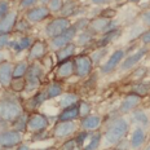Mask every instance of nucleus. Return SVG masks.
<instances>
[{
  "instance_id": "nucleus-1",
  "label": "nucleus",
  "mask_w": 150,
  "mask_h": 150,
  "mask_svg": "<svg viewBox=\"0 0 150 150\" xmlns=\"http://www.w3.org/2000/svg\"><path fill=\"white\" fill-rule=\"evenodd\" d=\"M23 111L22 102L13 92H8V89L3 91V95L0 96V119L12 124Z\"/></svg>"
},
{
  "instance_id": "nucleus-2",
  "label": "nucleus",
  "mask_w": 150,
  "mask_h": 150,
  "mask_svg": "<svg viewBox=\"0 0 150 150\" xmlns=\"http://www.w3.org/2000/svg\"><path fill=\"white\" fill-rule=\"evenodd\" d=\"M128 131H129V122L122 117H117L109 123L106 132L102 135V139L108 145H115L127 136Z\"/></svg>"
},
{
  "instance_id": "nucleus-3",
  "label": "nucleus",
  "mask_w": 150,
  "mask_h": 150,
  "mask_svg": "<svg viewBox=\"0 0 150 150\" xmlns=\"http://www.w3.org/2000/svg\"><path fill=\"white\" fill-rule=\"evenodd\" d=\"M78 35V30L76 27L74 26V25H71L69 29H66L64 31L62 34H60V35H57L56 38H52L51 40H49V44L48 47L52 49V51L57 52L58 49L64 48L65 45L70 44V43H73L75 40V38H76Z\"/></svg>"
},
{
  "instance_id": "nucleus-4",
  "label": "nucleus",
  "mask_w": 150,
  "mask_h": 150,
  "mask_svg": "<svg viewBox=\"0 0 150 150\" xmlns=\"http://www.w3.org/2000/svg\"><path fill=\"white\" fill-rule=\"evenodd\" d=\"M74 60V75L78 78L89 76L93 70V64L89 54H76Z\"/></svg>"
},
{
  "instance_id": "nucleus-5",
  "label": "nucleus",
  "mask_w": 150,
  "mask_h": 150,
  "mask_svg": "<svg viewBox=\"0 0 150 150\" xmlns=\"http://www.w3.org/2000/svg\"><path fill=\"white\" fill-rule=\"evenodd\" d=\"M71 26V22L70 20L66 17H56L53 18L52 21H49L48 23H47L45 29H44V33L47 38H49V39H52V38H56L57 35H60L62 34L66 29Z\"/></svg>"
},
{
  "instance_id": "nucleus-6",
  "label": "nucleus",
  "mask_w": 150,
  "mask_h": 150,
  "mask_svg": "<svg viewBox=\"0 0 150 150\" xmlns=\"http://www.w3.org/2000/svg\"><path fill=\"white\" fill-rule=\"evenodd\" d=\"M22 144V133L13 129H4L0 132V148H17Z\"/></svg>"
},
{
  "instance_id": "nucleus-7",
  "label": "nucleus",
  "mask_w": 150,
  "mask_h": 150,
  "mask_svg": "<svg viewBox=\"0 0 150 150\" xmlns=\"http://www.w3.org/2000/svg\"><path fill=\"white\" fill-rule=\"evenodd\" d=\"M124 57H126V51H124V49H117V51H114L110 56H109V58L106 60V62H104V64L101 65V67H100L101 74L108 75V74L112 73V71L122 64V61L124 60Z\"/></svg>"
},
{
  "instance_id": "nucleus-8",
  "label": "nucleus",
  "mask_w": 150,
  "mask_h": 150,
  "mask_svg": "<svg viewBox=\"0 0 150 150\" xmlns=\"http://www.w3.org/2000/svg\"><path fill=\"white\" fill-rule=\"evenodd\" d=\"M49 16H51V11L48 9L47 5L43 4V5H35V7L30 8L29 11H26L25 18H26L31 25H34V23L43 22L44 20L49 18Z\"/></svg>"
},
{
  "instance_id": "nucleus-9",
  "label": "nucleus",
  "mask_w": 150,
  "mask_h": 150,
  "mask_svg": "<svg viewBox=\"0 0 150 150\" xmlns=\"http://www.w3.org/2000/svg\"><path fill=\"white\" fill-rule=\"evenodd\" d=\"M48 127H49V119L44 114H40V112L36 111L30 114L29 123H27V131H30L33 133H38L48 129Z\"/></svg>"
},
{
  "instance_id": "nucleus-10",
  "label": "nucleus",
  "mask_w": 150,
  "mask_h": 150,
  "mask_svg": "<svg viewBox=\"0 0 150 150\" xmlns=\"http://www.w3.org/2000/svg\"><path fill=\"white\" fill-rule=\"evenodd\" d=\"M47 54H48V44H47V42H44V40H35L34 44L29 49L27 61L29 62L42 61Z\"/></svg>"
},
{
  "instance_id": "nucleus-11",
  "label": "nucleus",
  "mask_w": 150,
  "mask_h": 150,
  "mask_svg": "<svg viewBox=\"0 0 150 150\" xmlns=\"http://www.w3.org/2000/svg\"><path fill=\"white\" fill-rule=\"evenodd\" d=\"M148 52H149V49L146 48V47H141V48H139L136 52H133L132 54L126 56L124 60L122 61V64H120V70L128 71V70H131V69H133L146 54H148Z\"/></svg>"
},
{
  "instance_id": "nucleus-12",
  "label": "nucleus",
  "mask_w": 150,
  "mask_h": 150,
  "mask_svg": "<svg viewBox=\"0 0 150 150\" xmlns=\"http://www.w3.org/2000/svg\"><path fill=\"white\" fill-rule=\"evenodd\" d=\"M76 131V126L75 122H57L52 129V136L54 139H66V137L71 136Z\"/></svg>"
},
{
  "instance_id": "nucleus-13",
  "label": "nucleus",
  "mask_w": 150,
  "mask_h": 150,
  "mask_svg": "<svg viewBox=\"0 0 150 150\" xmlns=\"http://www.w3.org/2000/svg\"><path fill=\"white\" fill-rule=\"evenodd\" d=\"M112 23L114 22H112L110 18H106V17L100 16V17L93 18V20L89 22L88 30H91L93 34H104L109 30L115 29V26Z\"/></svg>"
},
{
  "instance_id": "nucleus-14",
  "label": "nucleus",
  "mask_w": 150,
  "mask_h": 150,
  "mask_svg": "<svg viewBox=\"0 0 150 150\" xmlns=\"http://www.w3.org/2000/svg\"><path fill=\"white\" fill-rule=\"evenodd\" d=\"M13 79V65L9 60L0 62V87L3 89H9Z\"/></svg>"
},
{
  "instance_id": "nucleus-15",
  "label": "nucleus",
  "mask_w": 150,
  "mask_h": 150,
  "mask_svg": "<svg viewBox=\"0 0 150 150\" xmlns=\"http://www.w3.org/2000/svg\"><path fill=\"white\" fill-rule=\"evenodd\" d=\"M45 101H47L45 92L44 91H39V92H36L34 96L29 97L22 104L23 105V110L27 111V112H35Z\"/></svg>"
},
{
  "instance_id": "nucleus-16",
  "label": "nucleus",
  "mask_w": 150,
  "mask_h": 150,
  "mask_svg": "<svg viewBox=\"0 0 150 150\" xmlns=\"http://www.w3.org/2000/svg\"><path fill=\"white\" fill-rule=\"evenodd\" d=\"M140 104H141V97L140 96H137L132 92L128 93L119 105V114L124 115V114H128V112H132Z\"/></svg>"
},
{
  "instance_id": "nucleus-17",
  "label": "nucleus",
  "mask_w": 150,
  "mask_h": 150,
  "mask_svg": "<svg viewBox=\"0 0 150 150\" xmlns=\"http://www.w3.org/2000/svg\"><path fill=\"white\" fill-rule=\"evenodd\" d=\"M34 38L30 35H22L20 38H16V39L11 40L9 43V48L12 49L14 53H21L23 51H27L30 49V47L34 44Z\"/></svg>"
},
{
  "instance_id": "nucleus-18",
  "label": "nucleus",
  "mask_w": 150,
  "mask_h": 150,
  "mask_svg": "<svg viewBox=\"0 0 150 150\" xmlns=\"http://www.w3.org/2000/svg\"><path fill=\"white\" fill-rule=\"evenodd\" d=\"M18 21V12L11 11L7 16L0 18V34H11L14 31L16 23Z\"/></svg>"
},
{
  "instance_id": "nucleus-19",
  "label": "nucleus",
  "mask_w": 150,
  "mask_h": 150,
  "mask_svg": "<svg viewBox=\"0 0 150 150\" xmlns=\"http://www.w3.org/2000/svg\"><path fill=\"white\" fill-rule=\"evenodd\" d=\"M102 123V118L98 114H89L84 118H80V124L79 127L83 131H88V132H93V131L100 129V126Z\"/></svg>"
},
{
  "instance_id": "nucleus-20",
  "label": "nucleus",
  "mask_w": 150,
  "mask_h": 150,
  "mask_svg": "<svg viewBox=\"0 0 150 150\" xmlns=\"http://www.w3.org/2000/svg\"><path fill=\"white\" fill-rule=\"evenodd\" d=\"M74 75V60H67L61 64H57V70H56V78L58 80H66Z\"/></svg>"
},
{
  "instance_id": "nucleus-21",
  "label": "nucleus",
  "mask_w": 150,
  "mask_h": 150,
  "mask_svg": "<svg viewBox=\"0 0 150 150\" xmlns=\"http://www.w3.org/2000/svg\"><path fill=\"white\" fill-rule=\"evenodd\" d=\"M78 119H80V117H79V105L78 104L62 109L61 112L57 117L58 122H75Z\"/></svg>"
},
{
  "instance_id": "nucleus-22",
  "label": "nucleus",
  "mask_w": 150,
  "mask_h": 150,
  "mask_svg": "<svg viewBox=\"0 0 150 150\" xmlns=\"http://www.w3.org/2000/svg\"><path fill=\"white\" fill-rule=\"evenodd\" d=\"M145 140H146L145 129H144L142 127H136L135 129H133L132 135H131V139H129L131 149L139 150L144 144H145Z\"/></svg>"
},
{
  "instance_id": "nucleus-23",
  "label": "nucleus",
  "mask_w": 150,
  "mask_h": 150,
  "mask_svg": "<svg viewBox=\"0 0 150 150\" xmlns=\"http://www.w3.org/2000/svg\"><path fill=\"white\" fill-rule=\"evenodd\" d=\"M75 53H76V44L75 43H70V44L65 45L64 48L58 49L56 52V58H57V64H61L64 61L71 60L73 57H75Z\"/></svg>"
},
{
  "instance_id": "nucleus-24",
  "label": "nucleus",
  "mask_w": 150,
  "mask_h": 150,
  "mask_svg": "<svg viewBox=\"0 0 150 150\" xmlns=\"http://www.w3.org/2000/svg\"><path fill=\"white\" fill-rule=\"evenodd\" d=\"M44 75H45V70H44V67H43V65L39 64V61H36V62H33V64L29 66V70H27L25 79H40V80H43Z\"/></svg>"
},
{
  "instance_id": "nucleus-25",
  "label": "nucleus",
  "mask_w": 150,
  "mask_h": 150,
  "mask_svg": "<svg viewBox=\"0 0 150 150\" xmlns=\"http://www.w3.org/2000/svg\"><path fill=\"white\" fill-rule=\"evenodd\" d=\"M120 29H112V30H109L104 33V35L102 38L97 42V45H96V48H102V47H108V44H110L111 42H114L117 38L120 36Z\"/></svg>"
},
{
  "instance_id": "nucleus-26",
  "label": "nucleus",
  "mask_w": 150,
  "mask_h": 150,
  "mask_svg": "<svg viewBox=\"0 0 150 150\" xmlns=\"http://www.w3.org/2000/svg\"><path fill=\"white\" fill-rule=\"evenodd\" d=\"M79 102V96L76 95V93H73V92H66V93H62L60 96V100H58V106H60V109L65 108H69V106L71 105H75Z\"/></svg>"
},
{
  "instance_id": "nucleus-27",
  "label": "nucleus",
  "mask_w": 150,
  "mask_h": 150,
  "mask_svg": "<svg viewBox=\"0 0 150 150\" xmlns=\"http://www.w3.org/2000/svg\"><path fill=\"white\" fill-rule=\"evenodd\" d=\"M29 118H30V112L23 111L22 114H21L20 117L11 124V127L13 128V129L18 131V132H21V133L26 132L27 131V123H29Z\"/></svg>"
},
{
  "instance_id": "nucleus-28",
  "label": "nucleus",
  "mask_w": 150,
  "mask_h": 150,
  "mask_svg": "<svg viewBox=\"0 0 150 150\" xmlns=\"http://www.w3.org/2000/svg\"><path fill=\"white\" fill-rule=\"evenodd\" d=\"M47 100H53V98H57L64 93V88H62L61 83L58 82H52L47 86V88L44 89Z\"/></svg>"
},
{
  "instance_id": "nucleus-29",
  "label": "nucleus",
  "mask_w": 150,
  "mask_h": 150,
  "mask_svg": "<svg viewBox=\"0 0 150 150\" xmlns=\"http://www.w3.org/2000/svg\"><path fill=\"white\" fill-rule=\"evenodd\" d=\"M89 141L87 144H84L82 150H97L100 148V144H101V140H102V133L100 131H95L93 133H91L89 136Z\"/></svg>"
},
{
  "instance_id": "nucleus-30",
  "label": "nucleus",
  "mask_w": 150,
  "mask_h": 150,
  "mask_svg": "<svg viewBox=\"0 0 150 150\" xmlns=\"http://www.w3.org/2000/svg\"><path fill=\"white\" fill-rule=\"evenodd\" d=\"M95 40V34L92 33L91 30H83L80 33H78L76 38H75V44L80 45V47H84V45H88L89 43H92Z\"/></svg>"
},
{
  "instance_id": "nucleus-31",
  "label": "nucleus",
  "mask_w": 150,
  "mask_h": 150,
  "mask_svg": "<svg viewBox=\"0 0 150 150\" xmlns=\"http://www.w3.org/2000/svg\"><path fill=\"white\" fill-rule=\"evenodd\" d=\"M131 92L135 93V95L140 96V97H145L150 93V82H135L132 84V88H131Z\"/></svg>"
},
{
  "instance_id": "nucleus-32",
  "label": "nucleus",
  "mask_w": 150,
  "mask_h": 150,
  "mask_svg": "<svg viewBox=\"0 0 150 150\" xmlns=\"http://www.w3.org/2000/svg\"><path fill=\"white\" fill-rule=\"evenodd\" d=\"M108 54V47H102V48H96L95 51L89 54L91 60H92L93 66H100L101 61L104 60Z\"/></svg>"
},
{
  "instance_id": "nucleus-33",
  "label": "nucleus",
  "mask_w": 150,
  "mask_h": 150,
  "mask_svg": "<svg viewBox=\"0 0 150 150\" xmlns=\"http://www.w3.org/2000/svg\"><path fill=\"white\" fill-rule=\"evenodd\" d=\"M29 66H30V62L27 60L17 62L13 66V78H25L27 70H29Z\"/></svg>"
},
{
  "instance_id": "nucleus-34",
  "label": "nucleus",
  "mask_w": 150,
  "mask_h": 150,
  "mask_svg": "<svg viewBox=\"0 0 150 150\" xmlns=\"http://www.w3.org/2000/svg\"><path fill=\"white\" fill-rule=\"evenodd\" d=\"M132 119L136 122L137 124H139L140 127H145L149 124V118L148 115H146V112L141 110V109H135V110L132 111Z\"/></svg>"
},
{
  "instance_id": "nucleus-35",
  "label": "nucleus",
  "mask_w": 150,
  "mask_h": 150,
  "mask_svg": "<svg viewBox=\"0 0 150 150\" xmlns=\"http://www.w3.org/2000/svg\"><path fill=\"white\" fill-rule=\"evenodd\" d=\"M25 87H26V79L25 78H13L11 86H9V89L13 93H21L25 92Z\"/></svg>"
},
{
  "instance_id": "nucleus-36",
  "label": "nucleus",
  "mask_w": 150,
  "mask_h": 150,
  "mask_svg": "<svg viewBox=\"0 0 150 150\" xmlns=\"http://www.w3.org/2000/svg\"><path fill=\"white\" fill-rule=\"evenodd\" d=\"M75 12H76V4L74 1H66V3H64V7H62L60 13H61V17L69 18L70 16L76 14Z\"/></svg>"
},
{
  "instance_id": "nucleus-37",
  "label": "nucleus",
  "mask_w": 150,
  "mask_h": 150,
  "mask_svg": "<svg viewBox=\"0 0 150 150\" xmlns=\"http://www.w3.org/2000/svg\"><path fill=\"white\" fill-rule=\"evenodd\" d=\"M31 30V23L29 21L26 20V18H22V20L17 21V23H16V27H14V31L18 34H27L29 31Z\"/></svg>"
},
{
  "instance_id": "nucleus-38",
  "label": "nucleus",
  "mask_w": 150,
  "mask_h": 150,
  "mask_svg": "<svg viewBox=\"0 0 150 150\" xmlns=\"http://www.w3.org/2000/svg\"><path fill=\"white\" fill-rule=\"evenodd\" d=\"M43 80L40 79H26V87H25V93H31L36 91L40 87Z\"/></svg>"
},
{
  "instance_id": "nucleus-39",
  "label": "nucleus",
  "mask_w": 150,
  "mask_h": 150,
  "mask_svg": "<svg viewBox=\"0 0 150 150\" xmlns=\"http://www.w3.org/2000/svg\"><path fill=\"white\" fill-rule=\"evenodd\" d=\"M146 74H148V69L140 66V67H137L132 74H131V78L133 79V82H141L144 78H145Z\"/></svg>"
},
{
  "instance_id": "nucleus-40",
  "label": "nucleus",
  "mask_w": 150,
  "mask_h": 150,
  "mask_svg": "<svg viewBox=\"0 0 150 150\" xmlns=\"http://www.w3.org/2000/svg\"><path fill=\"white\" fill-rule=\"evenodd\" d=\"M78 105H79V117L80 118H84V117H87V115L91 114V110H92V108H91L89 102H87V101H79V102H78Z\"/></svg>"
},
{
  "instance_id": "nucleus-41",
  "label": "nucleus",
  "mask_w": 150,
  "mask_h": 150,
  "mask_svg": "<svg viewBox=\"0 0 150 150\" xmlns=\"http://www.w3.org/2000/svg\"><path fill=\"white\" fill-rule=\"evenodd\" d=\"M47 7L51 11V13L52 12H54V13L61 12L62 7H64V0H51V1L47 4Z\"/></svg>"
},
{
  "instance_id": "nucleus-42",
  "label": "nucleus",
  "mask_w": 150,
  "mask_h": 150,
  "mask_svg": "<svg viewBox=\"0 0 150 150\" xmlns=\"http://www.w3.org/2000/svg\"><path fill=\"white\" fill-rule=\"evenodd\" d=\"M91 136V132H88V131H82V132H79L76 135V137H75V140H76V144L79 148H83V145L86 144V141L89 139Z\"/></svg>"
},
{
  "instance_id": "nucleus-43",
  "label": "nucleus",
  "mask_w": 150,
  "mask_h": 150,
  "mask_svg": "<svg viewBox=\"0 0 150 150\" xmlns=\"http://www.w3.org/2000/svg\"><path fill=\"white\" fill-rule=\"evenodd\" d=\"M79 149L76 144V140L75 139H69V140H65V142H62L60 150H76Z\"/></svg>"
},
{
  "instance_id": "nucleus-44",
  "label": "nucleus",
  "mask_w": 150,
  "mask_h": 150,
  "mask_svg": "<svg viewBox=\"0 0 150 150\" xmlns=\"http://www.w3.org/2000/svg\"><path fill=\"white\" fill-rule=\"evenodd\" d=\"M89 22H91V20H88V18H79V20H78L76 22L74 23V26L76 27L78 33H79V31H83V30L88 29Z\"/></svg>"
},
{
  "instance_id": "nucleus-45",
  "label": "nucleus",
  "mask_w": 150,
  "mask_h": 150,
  "mask_svg": "<svg viewBox=\"0 0 150 150\" xmlns=\"http://www.w3.org/2000/svg\"><path fill=\"white\" fill-rule=\"evenodd\" d=\"M39 1V0H20V4H18V8L21 11H29L30 8L35 7V4Z\"/></svg>"
},
{
  "instance_id": "nucleus-46",
  "label": "nucleus",
  "mask_w": 150,
  "mask_h": 150,
  "mask_svg": "<svg viewBox=\"0 0 150 150\" xmlns=\"http://www.w3.org/2000/svg\"><path fill=\"white\" fill-rule=\"evenodd\" d=\"M11 11V4H9L8 0H0V18L7 16Z\"/></svg>"
},
{
  "instance_id": "nucleus-47",
  "label": "nucleus",
  "mask_w": 150,
  "mask_h": 150,
  "mask_svg": "<svg viewBox=\"0 0 150 150\" xmlns=\"http://www.w3.org/2000/svg\"><path fill=\"white\" fill-rule=\"evenodd\" d=\"M42 65H43V67H44L45 73H47V71H51L52 69L54 67V62H53L51 56H48V54H47L45 57L42 60Z\"/></svg>"
},
{
  "instance_id": "nucleus-48",
  "label": "nucleus",
  "mask_w": 150,
  "mask_h": 150,
  "mask_svg": "<svg viewBox=\"0 0 150 150\" xmlns=\"http://www.w3.org/2000/svg\"><path fill=\"white\" fill-rule=\"evenodd\" d=\"M11 43V34H0V49L9 47Z\"/></svg>"
},
{
  "instance_id": "nucleus-49",
  "label": "nucleus",
  "mask_w": 150,
  "mask_h": 150,
  "mask_svg": "<svg viewBox=\"0 0 150 150\" xmlns=\"http://www.w3.org/2000/svg\"><path fill=\"white\" fill-rule=\"evenodd\" d=\"M129 149H131L129 141L126 139H122L120 141H118L115 144V150H129Z\"/></svg>"
},
{
  "instance_id": "nucleus-50",
  "label": "nucleus",
  "mask_w": 150,
  "mask_h": 150,
  "mask_svg": "<svg viewBox=\"0 0 150 150\" xmlns=\"http://www.w3.org/2000/svg\"><path fill=\"white\" fill-rule=\"evenodd\" d=\"M51 136L48 133V131H42V132H38V133H34V137H33V141H40V140H45Z\"/></svg>"
},
{
  "instance_id": "nucleus-51",
  "label": "nucleus",
  "mask_w": 150,
  "mask_h": 150,
  "mask_svg": "<svg viewBox=\"0 0 150 150\" xmlns=\"http://www.w3.org/2000/svg\"><path fill=\"white\" fill-rule=\"evenodd\" d=\"M141 21H142L144 25H146L148 27H150V9H148V11H145L141 13Z\"/></svg>"
},
{
  "instance_id": "nucleus-52",
  "label": "nucleus",
  "mask_w": 150,
  "mask_h": 150,
  "mask_svg": "<svg viewBox=\"0 0 150 150\" xmlns=\"http://www.w3.org/2000/svg\"><path fill=\"white\" fill-rule=\"evenodd\" d=\"M141 42L145 45H150V30H146L141 34Z\"/></svg>"
},
{
  "instance_id": "nucleus-53",
  "label": "nucleus",
  "mask_w": 150,
  "mask_h": 150,
  "mask_svg": "<svg viewBox=\"0 0 150 150\" xmlns=\"http://www.w3.org/2000/svg\"><path fill=\"white\" fill-rule=\"evenodd\" d=\"M115 13H117V12H115L114 9L108 8V9H105V11H102V13L100 14V16H102V17H106V18H110V20H111V18L115 16Z\"/></svg>"
},
{
  "instance_id": "nucleus-54",
  "label": "nucleus",
  "mask_w": 150,
  "mask_h": 150,
  "mask_svg": "<svg viewBox=\"0 0 150 150\" xmlns=\"http://www.w3.org/2000/svg\"><path fill=\"white\" fill-rule=\"evenodd\" d=\"M91 3L95 5H108L109 3H111V0H91Z\"/></svg>"
},
{
  "instance_id": "nucleus-55",
  "label": "nucleus",
  "mask_w": 150,
  "mask_h": 150,
  "mask_svg": "<svg viewBox=\"0 0 150 150\" xmlns=\"http://www.w3.org/2000/svg\"><path fill=\"white\" fill-rule=\"evenodd\" d=\"M9 126H11V124H8L7 122H4V120L0 119V132H1V131H4V129H8Z\"/></svg>"
},
{
  "instance_id": "nucleus-56",
  "label": "nucleus",
  "mask_w": 150,
  "mask_h": 150,
  "mask_svg": "<svg viewBox=\"0 0 150 150\" xmlns=\"http://www.w3.org/2000/svg\"><path fill=\"white\" fill-rule=\"evenodd\" d=\"M16 150H33V149H31L27 144H21V145H18L17 148H16Z\"/></svg>"
},
{
  "instance_id": "nucleus-57",
  "label": "nucleus",
  "mask_w": 150,
  "mask_h": 150,
  "mask_svg": "<svg viewBox=\"0 0 150 150\" xmlns=\"http://www.w3.org/2000/svg\"><path fill=\"white\" fill-rule=\"evenodd\" d=\"M5 60H8V58H7V53L3 51V49H0V62L5 61Z\"/></svg>"
},
{
  "instance_id": "nucleus-58",
  "label": "nucleus",
  "mask_w": 150,
  "mask_h": 150,
  "mask_svg": "<svg viewBox=\"0 0 150 150\" xmlns=\"http://www.w3.org/2000/svg\"><path fill=\"white\" fill-rule=\"evenodd\" d=\"M39 1H40V3H43V4L45 5V4H48V3L51 1V0H39Z\"/></svg>"
},
{
  "instance_id": "nucleus-59",
  "label": "nucleus",
  "mask_w": 150,
  "mask_h": 150,
  "mask_svg": "<svg viewBox=\"0 0 150 150\" xmlns=\"http://www.w3.org/2000/svg\"><path fill=\"white\" fill-rule=\"evenodd\" d=\"M0 150H16V148H0Z\"/></svg>"
},
{
  "instance_id": "nucleus-60",
  "label": "nucleus",
  "mask_w": 150,
  "mask_h": 150,
  "mask_svg": "<svg viewBox=\"0 0 150 150\" xmlns=\"http://www.w3.org/2000/svg\"><path fill=\"white\" fill-rule=\"evenodd\" d=\"M141 0H129V3H133V4H136V3H140Z\"/></svg>"
},
{
  "instance_id": "nucleus-61",
  "label": "nucleus",
  "mask_w": 150,
  "mask_h": 150,
  "mask_svg": "<svg viewBox=\"0 0 150 150\" xmlns=\"http://www.w3.org/2000/svg\"><path fill=\"white\" fill-rule=\"evenodd\" d=\"M44 150H56L54 148H47V149H44Z\"/></svg>"
},
{
  "instance_id": "nucleus-62",
  "label": "nucleus",
  "mask_w": 150,
  "mask_h": 150,
  "mask_svg": "<svg viewBox=\"0 0 150 150\" xmlns=\"http://www.w3.org/2000/svg\"><path fill=\"white\" fill-rule=\"evenodd\" d=\"M144 150H150V145H148V146H146V148L144 149Z\"/></svg>"
},
{
  "instance_id": "nucleus-63",
  "label": "nucleus",
  "mask_w": 150,
  "mask_h": 150,
  "mask_svg": "<svg viewBox=\"0 0 150 150\" xmlns=\"http://www.w3.org/2000/svg\"><path fill=\"white\" fill-rule=\"evenodd\" d=\"M115 1H117V3H119V1H123V0H115Z\"/></svg>"
},
{
  "instance_id": "nucleus-64",
  "label": "nucleus",
  "mask_w": 150,
  "mask_h": 150,
  "mask_svg": "<svg viewBox=\"0 0 150 150\" xmlns=\"http://www.w3.org/2000/svg\"><path fill=\"white\" fill-rule=\"evenodd\" d=\"M105 150H115V149H105Z\"/></svg>"
}]
</instances>
